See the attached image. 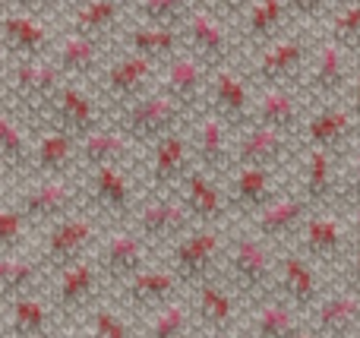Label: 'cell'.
Segmentation results:
<instances>
[{"instance_id":"37","label":"cell","mask_w":360,"mask_h":338,"mask_svg":"<svg viewBox=\"0 0 360 338\" xmlns=\"http://www.w3.org/2000/svg\"><path fill=\"white\" fill-rule=\"evenodd\" d=\"M357 326H360V294H354V291L323 297L313 307L310 332L316 338H348Z\"/></svg>"},{"instance_id":"61","label":"cell","mask_w":360,"mask_h":338,"mask_svg":"<svg viewBox=\"0 0 360 338\" xmlns=\"http://www.w3.org/2000/svg\"><path fill=\"white\" fill-rule=\"evenodd\" d=\"M10 6V0H0V16H4V10Z\"/></svg>"},{"instance_id":"43","label":"cell","mask_w":360,"mask_h":338,"mask_svg":"<svg viewBox=\"0 0 360 338\" xmlns=\"http://www.w3.org/2000/svg\"><path fill=\"white\" fill-rule=\"evenodd\" d=\"M32 158V133L25 130V120L16 117L10 108L0 111V162L16 174V171H29Z\"/></svg>"},{"instance_id":"53","label":"cell","mask_w":360,"mask_h":338,"mask_svg":"<svg viewBox=\"0 0 360 338\" xmlns=\"http://www.w3.org/2000/svg\"><path fill=\"white\" fill-rule=\"evenodd\" d=\"M351 291H354V294H360V250L354 253V256H351Z\"/></svg>"},{"instance_id":"24","label":"cell","mask_w":360,"mask_h":338,"mask_svg":"<svg viewBox=\"0 0 360 338\" xmlns=\"http://www.w3.org/2000/svg\"><path fill=\"white\" fill-rule=\"evenodd\" d=\"M294 22L285 0H253L250 10L234 22V38L240 51H262L281 35H288V25Z\"/></svg>"},{"instance_id":"56","label":"cell","mask_w":360,"mask_h":338,"mask_svg":"<svg viewBox=\"0 0 360 338\" xmlns=\"http://www.w3.org/2000/svg\"><path fill=\"white\" fill-rule=\"evenodd\" d=\"M6 174H13V171H10V168H6V164H4V162H0V187H4V177H6Z\"/></svg>"},{"instance_id":"41","label":"cell","mask_w":360,"mask_h":338,"mask_svg":"<svg viewBox=\"0 0 360 338\" xmlns=\"http://www.w3.org/2000/svg\"><path fill=\"white\" fill-rule=\"evenodd\" d=\"M335 155L323 149L304 152V171H300V196L310 206H323L335 196Z\"/></svg>"},{"instance_id":"55","label":"cell","mask_w":360,"mask_h":338,"mask_svg":"<svg viewBox=\"0 0 360 338\" xmlns=\"http://www.w3.org/2000/svg\"><path fill=\"white\" fill-rule=\"evenodd\" d=\"M10 67V54H6V48H4V41H0V76H4V70Z\"/></svg>"},{"instance_id":"36","label":"cell","mask_w":360,"mask_h":338,"mask_svg":"<svg viewBox=\"0 0 360 338\" xmlns=\"http://www.w3.org/2000/svg\"><path fill=\"white\" fill-rule=\"evenodd\" d=\"M133 149L136 145L130 143V136L114 120H108L98 130H92L89 136L79 139V171L105 168V164H127Z\"/></svg>"},{"instance_id":"14","label":"cell","mask_w":360,"mask_h":338,"mask_svg":"<svg viewBox=\"0 0 360 338\" xmlns=\"http://www.w3.org/2000/svg\"><path fill=\"white\" fill-rule=\"evenodd\" d=\"M149 253L152 247L130 225H114L108 234H101L98 247H95V263L105 275V285L120 288L149 266Z\"/></svg>"},{"instance_id":"58","label":"cell","mask_w":360,"mask_h":338,"mask_svg":"<svg viewBox=\"0 0 360 338\" xmlns=\"http://www.w3.org/2000/svg\"><path fill=\"white\" fill-rule=\"evenodd\" d=\"M54 338H86V335H73V332H63V335H54Z\"/></svg>"},{"instance_id":"9","label":"cell","mask_w":360,"mask_h":338,"mask_svg":"<svg viewBox=\"0 0 360 338\" xmlns=\"http://www.w3.org/2000/svg\"><path fill=\"white\" fill-rule=\"evenodd\" d=\"M357 67H351V54L335 44L332 38L319 35L316 38V51H313V60L304 73L300 82V95L313 105H332V101H345L354 79Z\"/></svg>"},{"instance_id":"25","label":"cell","mask_w":360,"mask_h":338,"mask_svg":"<svg viewBox=\"0 0 360 338\" xmlns=\"http://www.w3.org/2000/svg\"><path fill=\"white\" fill-rule=\"evenodd\" d=\"M180 291H184V282L174 275L171 266H146L139 275H133L127 285H120L117 294L130 313L149 316L165 304L177 301Z\"/></svg>"},{"instance_id":"15","label":"cell","mask_w":360,"mask_h":338,"mask_svg":"<svg viewBox=\"0 0 360 338\" xmlns=\"http://www.w3.org/2000/svg\"><path fill=\"white\" fill-rule=\"evenodd\" d=\"M190 126V124H186ZM177 130L171 136L158 139L149 149V168H146V190L149 196L158 193H177L180 183L186 181L193 168H196V158H193V145H190V130Z\"/></svg>"},{"instance_id":"17","label":"cell","mask_w":360,"mask_h":338,"mask_svg":"<svg viewBox=\"0 0 360 338\" xmlns=\"http://www.w3.org/2000/svg\"><path fill=\"white\" fill-rule=\"evenodd\" d=\"M101 285H105V275H101L98 263H95V253L79 263L67 266L54 275V310L60 320L67 316H82L98 304Z\"/></svg>"},{"instance_id":"10","label":"cell","mask_w":360,"mask_h":338,"mask_svg":"<svg viewBox=\"0 0 360 338\" xmlns=\"http://www.w3.org/2000/svg\"><path fill=\"white\" fill-rule=\"evenodd\" d=\"M130 228L152 250H165V247L171 250L184 234H190L196 228V219L190 215L180 193H158V196H146L139 202Z\"/></svg>"},{"instance_id":"40","label":"cell","mask_w":360,"mask_h":338,"mask_svg":"<svg viewBox=\"0 0 360 338\" xmlns=\"http://www.w3.org/2000/svg\"><path fill=\"white\" fill-rule=\"evenodd\" d=\"M345 250V225L335 215H310L300 231V253L313 263L323 259H335Z\"/></svg>"},{"instance_id":"11","label":"cell","mask_w":360,"mask_h":338,"mask_svg":"<svg viewBox=\"0 0 360 338\" xmlns=\"http://www.w3.org/2000/svg\"><path fill=\"white\" fill-rule=\"evenodd\" d=\"M184 51L196 57L199 63H205L212 73H218L224 67H234V54L240 48H237L234 38V25L215 16L199 0V6L190 13V19L184 25Z\"/></svg>"},{"instance_id":"60","label":"cell","mask_w":360,"mask_h":338,"mask_svg":"<svg viewBox=\"0 0 360 338\" xmlns=\"http://www.w3.org/2000/svg\"><path fill=\"white\" fill-rule=\"evenodd\" d=\"M297 338H316V335H313V332H310V329H304V332H300Z\"/></svg>"},{"instance_id":"59","label":"cell","mask_w":360,"mask_h":338,"mask_svg":"<svg viewBox=\"0 0 360 338\" xmlns=\"http://www.w3.org/2000/svg\"><path fill=\"white\" fill-rule=\"evenodd\" d=\"M6 108V98H4V86H0V111Z\"/></svg>"},{"instance_id":"23","label":"cell","mask_w":360,"mask_h":338,"mask_svg":"<svg viewBox=\"0 0 360 338\" xmlns=\"http://www.w3.org/2000/svg\"><path fill=\"white\" fill-rule=\"evenodd\" d=\"M130 4L124 0H73L63 10V32L95 38V41L114 44L120 38V22H124Z\"/></svg>"},{"instance_id":"47","label":"cell","mask_w":360,"mask_h":338,"mask_svg":"<svg viewBox=\"0 0 360 338\" xmlns=\"http://www.w3.org/2000/svg\"><path fill=\"white\" fill-rule=\"evenodd\" d=\"M32 221L16 202H0V253H22Z\"/></svg>"},{"instance_id":"30","label":"cell","mask_w":360,"mask_h":338,"mask_svg":"<svg viewBox=\"0 0 360 338\" xmlns=\"http://www.w3.org/2000/svg\"><path fill=\"white\" fill-rule=\"evenodd\" d=\"M275 294L281 301H288L291 307L313 310L323 297H319V272L313 266V259H307L304 253H285L278 256V275H275Z\"/></svg>"},{"instance_id":"63","label":"cell","mask_w":360,"mask_h":338,"mask_svg":"<svg viewBox=\"0 0 360 338\" xmlns=\"http://www.w3.org/2000/svg\"><path fill=\"white\" fill-rule=\"evenodd\" d=\"M0 338H10V335H6V329H0Z\"/></svg>"},{"instance_id":"2","label":"cell","mask_w":360,"mask_h":338,"mask_svg":"<svg viewBox=\"0 0 360 338\" xmlns=\"http://www.w3.org/2000/svg\"><path fill=\"white\" fill-rule=\"evenodd\" d=\"M63 76L51 57L41 60H10V67L0 76L4 98L16 117H22L29 126H41L48 120V111L54 105L57 92L63 86Z\"/></svg>"},{"instance_id":"48","label":"cell","mask_w":360,"mask_h":338,"mask_svg":"<svg viewBox=\"0 0 360 338\" xmlns=\"http://www.w3.org/2000/svg\"><path fill=\"white\" fill-rule=\"evenodd\" d=\"M285 6L291 10L294 22H304V25H316L326 22L335 10V0H285Z\"/></svg>"},{"instance_id":"32","label":"cell","mask_w":360,"mask_h":338,"mask_svg":"<svg viewBox=\"0 0 360 338\" xmlns=\"http://www.w3.org/2000/svg\"><path fill=\"white\" fill-rule=\"evenodd\" d=\"M180 200L186 202L190 215L196 219V225H221L231 215L228 206V190L218 183V177L205 174V171L193 168L186 174V181L180 183Z\"/></svg>"},{"instance_id":"35","label":"cell","mask_w":360,"mask_h":338,"mask_svg":"<svg viewBox=\"0 0 360 338\" xmlns=\"http://www.w3.org/2000/svg\"><path fill=\"white\" fill-rule=\"evenodd\" d=\"M117 41L124 44V51H133V54L158 63V67L184 54V29H158V25L133 22L130 29L120 32Z\"/></svg>"},{"instance_id":"8","label":"cell","mask_w":360,"mask_h":338,"mask_svg":"<svg viewBox=\"0 0 360 338\" xmlns=\"http://www.w3.org/2000/svg\"><path fill=\"white\" fill-rule=\"evenodd\" d=\"M16 206L32 221V228H51L67 215L86 209L79 174L67 177H35L22 193L16 196Z\"/></svg>"},{"instance_id":"64","label":"cell","mask_w":360,"mask_h":338,"mask_svg":"<svg viewBox=\"0 0 360 338\" xmlns=\"http://www.w3.org/2000/svg\"><path fill=\"white\" fill-rule=\"evenodd\" d=\"M124 4H130V6H133V4H136V0H124Z\"/></svg>"},{"instance_id":"27","label":"cell","mask_w":360,"mask_h":338,"mask_svg":"<svg viewBox=\"0 0 360 338\" xmlns=\"http://www.w3.org/2000/svg\"><path fill=\"white\" fill-rule=\"evenodd\" d=\"M357 120L351 114V108L345 101H332V105H319L307 114L304 130H300V139H304L307 149H323V152H338L351 143L357 130Z\"/></svg>"},{"instance_id":"29","label":"cell","mask_w":360,"mask_h":338,"mask_svg":"<svg viewBox=\"0 0 360 338\" xmlns=\"http://www.w3.org/2000/svg\"><path fill=\"white\" fill-rule=\"evenodd\" d=\"M237 301L240 297L228 288L221 275L209 278V282H199L196 288H190V304L196 323L212 335H228L237 326Z\"/></svg>"},{"instance_id":"31","label":"cell","mask_w":360,"mask_h":338,"mask_svg":"<svg viewBox=\"0 0 360 338\" xmlns=\"http://www.w3.org/2000/svg\"><path fill=\"white\" fill-rule=\"evenodd\" d=\"M275 174L278 171H266V168H231L228 171V206L231 212L253 219L256 212L269 206L278 196L275 190Z\"/></svg>"},{"instance_id":"39","label":"cell","mask_w":360,"mask_h":338,"mask_svg":"<svg viewBox=\"0 0 360 338\" xmlns=\"http://www.w3.org/2000/svg\"><path fill=\"white\" fill-rule=\"evenodd\" d=\"M304 332L300 326V310L291 307L288 301H281L278 294L269 301L256 304L253 316H250V338H297Z\"/></svg>"},{"instance_id":"3","label":"cell","mask_w":360,"mask_h":338,"mask_svg":"<svg viewBox=\"0 0 360 338\" xmlns=\"http://www.w3.org/2000/svg\"><path fill=\"white\" fill-rule=\"evenodd\" d=\"M313 51H316V38L307 29L288 32L269 48L256 51L253 63L247 67V82L256 92L259 89H300Z\"/></svg>"},{"instance_id":"50","label":"cell","mask_w":360,"mask_h":338,"mask_svg":"<svg viewBox=\"0 0 360 338\" xmlns=\"http://www.w3.org/2000/svg\"><path fill=\"white\" fill-rule=\"evenodd\" d=\"M202 4L209 6V10L215 13V16H221L224 22L234 25L237 19H240L243 13L250 10V4H253V0H202Z\"/></svg>"},{"instance_id":"51","label":"cell","mask_w":360,"mask_h":338,"mask_svg":"<svg viewBox=\"0 0 360 338\" xmlns=\"http://www.w3.org/2000/svg\"><path fill=\"white\" fill-rule=\"evenodd\" d=\"M342 196H345V200H351V202H357V206H360V149L354 152V158H351L348 171H345Z\"/></svg>"},{"instance_id":"34","label":"cell","mask_w":360,"mask_h":338,"mask_svg":"<svg viewBox=\"0 0 360 338\" xmlns=\"http://www.w3.org/2000/svg\"><path fill=\"white\" fill-rule=\"evenodd\" d=\"M6 335L10 338H54L57 310L48 297L25 294L6 307Z\"/></svg>"},{"instance_id":"62","label":"cell","mask_w":360,"mask_h":338,"mask_svg":"<svg viewBox=\"0 0 360 338\" xmlns=\"http://www.w3.org/2000/svg\"><path fill=\"white\" fill-rule=\"evenodd\" d=\"M338 4H360V0H338Z\"/></svg>"},{"instance_id":"52","label":"cell","mask_w":360,"mask_h":338,"mask_svg":"<svg viewBox=\"0 0 360 338\" xmlns=\"http://www.w3.org/2000/svg\"><path fill=\"white\" fill-rule=\"evenodd\" d=\"M345 105L351 108V114H354V120L360 124V67H357L354 79H351V89H348V95H345Z\"/></svg>"},{"instance_id":"13","label":"cell","mask_w":360,"mask_h":338,"mask_svg":"<svg viewBox=\"0 0 360 338\" xmlns=\"http://www.w3.org/2000/svg\"><path fill=\"white\" fill-rule=\"evenodd\" d=\"M212 117H218L231 133H243L253 124L256 111V89L247 82V76L237 67H224L212 73L209 95H205V108Z\"/></svg>"},{"instance_id":"1","label":"cell","mask_w":360,"mask_h":338,"mask_svg":"<svg viewBox=\"0 0 360 338\" xmlns=\"http://www.w3.org/2000/svg\"><path fill=\"white\" fill-rule=\"evenodd\" d=\"M275 275H278V256L272 244H266L253 231L228 234L221 278L240 301H250L256 307L275 297Z\"/></svg>"},{"instance_id":"22","label":"cell","mask_w":360,"mask_h":338,"mask_svg":"<svg viewBox=\"0 0 360 338\" xmlns=\"http://www.w3.org/2000/svg\"><path fill=\"white\" fill-rule=\"evenodd\" d=\"M108 48L111 44L95 41V38L76 35V32H60L51 51V60L57 63L60 76L67 82H92L101 76V70L108 67Z\"/></svg>"},{"instance_id":"38","label":"cell","mask_w":360,"mask_h":338,"mask_svg":"<svg viewBox=\"0 0 360 338\" xmlns=\"http://www.w3.org/2000/svg\"><path fill=\"white\" fill-rule=\"evenodd\" d=\"M44 275L41 259L32 253H0V304L10 307L19 297L35 294Z\"/></svg>"},{"instance_id":"6","label":"cell","mask_w":360,"mask_h":338,"mask_svg":"<svg viewBox=\"0 0 360 338\" xmlns=\"http://www.w3.org/2000/svg\"><path fill=\"white\" fill-rule=\"evenodd\" d=\"M98 240H101V219H95L89 209H79V212L67 215L57 225L44 228L41 247H38L35 256L41 259L48 275H57L67 266L92 256Z\"/></svg>"},{"instance_id":"44","label":"cell","mask_w":360,"mask_h":338,"mask_svg":"<svg viewBox=\"0 0 360 338\" xmlns=\"http://www.w3.org/2000/svg\"><path fill=\"white\" fill-rule=\"evenodd\" d=\"M199 6V0H136L130 6L136 22L158 25V29H184L190 13Z\"/></svg>"},{"instance_id":"28","label":"cell","mask_w":360,"mask_h":338,"mask_svg":"<svg viewBox=\"0 0 360 338\" xmlns=\"http://www.w3.org/2000/svg\"><path fill=\"white\" fill-rule=\"evenodd\" d=\"M310 209L313 206L304 200V196L278 193L262 212H256L253 219H250V231L259 234L266 244L278 247V244H285V240L297 238V234L304 231L307 219H310Z\"/></svg>"},{"instance_id":"16","label":"cell","mask_w":360,"mask_h":338,"mask_svg":"<svg viewBox=\"0 0 360 338\" xmlns=\"http://www.w3.org/2000/svg\"><path fill=\"white\" fill-rule=\"evenodd\" d=\"M297 139L291 133L272 130V126L250 124L243 133L234 136V155H231V168H266L281 171L294 158Z\"/></svg>"},{"instance_id":"4","label":"cell","mask_w":360,"mask_h":338,"mask_svg":"<svg viewBox=\"0 0 360 338\" xmlns=\"http://www.w3.org/2000/svg\"><path fill=\"white\" fill-rule=\"evenodd\" d=\"M193 117H196V114H193ZM193 117L177 105V101H171L168 95L155 86L149 95H143L139 101H133V105L114 111L111 120L127 133V136H130L133 145H139V149H152L158 139L184 130Z\"/></svg>"},{"instance_id":"7","label":"cell","mask_w":360,"mask_h":338,"mask_svg":"<svg viewBox=\"0 0 360 338\" xmlns=\"http://www.w3.org/2000/svg\"><path fill=\"white\" fill-rule=\"evenodd\" d=\"M224 250H228V234L221 231V225H196L171 247L168 266L184 282V288H196L199 282L221 275Z\"/></svg>"},{"instance_id":"21","label":"cell","mask_w":360,"mask_h":338,"mask_svg":"<svg viewBox=\"0 0 360 338\" xmlns=\"http://www.w3.org/2000/svg\"><path fill=\"white\" fill-rule=\"evenodd\" d=\"M0 41H4L10 60H41L54 51L57 32L51 29L48 19L10 10L0 16Z\"/></svg>"},{"instance_id":"45","label":"cell","mask_w":360,"mask_h":338,"mask_svg":"<svg viewBox=\"0 0 360 338\" xmlns=\"http://www.w3.org/2000/svg\"><path fill=\"white\" fill-rule=\"evenodd\" d=\"M323 35L342 44L348 54H360V4H335Z\"/></svg>"},{"instance_id":"33","label":"cell","mask_w":360,"mask_h":338,"mask_svg":"<svg viewBox=\"0 0 360 338\" xmlns=\"http://www.w3.org/2000/svg\"><path fill=\"white\" fill-rule=\"evenodd\" d=\"M304 95L300 89H259L256 92V111H253V124L259 126H272V130L291 133L300 136L304 130Z\"/></svg>"},{"instance_id":"46","label":"cell","mask_w":360,"mask_h":338,"mask_svg":"<svg viewBox=\"0 0 360 338\" xmlns=\"http://www.w3.org/2000/svg\"><path fill=\"white\" fill-rule=\"evenodd\" d=\"M86 338H136V332L120 310L98 301L86 313Z\"/></svg>"},{"instance_id":"54","label":"cell","mask_w":360,"mask_h":338,"mask_svg":"<svg viewBox=\"0 0 360 338\" xmlns=\"http://www.w3.org/2000/svg\"><path fill=\"white\" fill-rule=\"evenodd\" d=\"M348 231L354 234V240L360 244V206L354 209V215H351V221H348Z\"/></svg>"},{"instance_id":"26","label":"cell","mask_w":360,"mask_h":338,"mask_svg":"<svg viewBox=\"0 0 360 338\" xmlns=\"http://www.w3.org/2000/svg\"><path fill=\"white\" fill-rule=\"evenodd\" d=\"M79 168V139L57 130L51 124L35 126L32 133V158L29 174L32 177H67Z\"/></svg>"},{"instance_id":"42","label":"cell","mask_w":360,"mask_h":338,"mask_svg":"<svg viewBox=\"0 0 360 338\" xmlns=\"http://www.w3.org/2000/svg\"><path fill=\"white\" fill-rule=\"evenodd\" d=\"M193 326H196L193 304L177 297V301L158 307L155 313L143 316V338H190Z\"/></svg>"},{"instance_id":"49","label":"cell","mask_w":360,"mask_h":338,"mask_svg":"<svg viewBox=\"0 0 360 338\" xmlns=\"http://www.w3.org/2000/svg\"><path fill=\"white\" fill-rule=\"evenodd\" d=\"M67 4L70 0H10V6L16 13H29V16H41V19H48L57 10H67Z\"/></svg>"},{"instance_id":"18","label":"cell","mask_w":360,"mask_h":338,"mask_svg":"<svg viewBox=\"0 0 360 338\" xmlns=\"http://www.w3.org/2000/svg\"><path fill=\"white\" fill-rule=\"evenodd\" d=\"M108 120L111 117H105L98 98L89 92V86H82V82H63L44 124L70 133L73 139H82L92 130H98L101 124H108Z\"/></svg>"},{"instance_id":"19","label":"cell","mask_w":360,"mask_h":338,"mask_svg":"<svg viewBox=\"0 0 360 338\" xmlns=\"http://www.w3.org/2000/svg\"><path fill=\"white\" fill-rule=\"evenodd\" d=\"M212 70L205 63H199L193 54H177L174 60H168L158 73V89L168 95L171 101H177L186 114H199L205 108V95H209Z\"/></svg>"},{"instance_id":"12","label":"cell","mask_w":360,"mask_h":338,"mask_svg":"<svg viewBox=\"0 0 360 338\" xmlns=\"http://www.w3.org/2000/svg\"><path fill=\"white\" fill-rule=\"evenodd\" d=\"M158 73H162L158 63L146 60L133 51H120L117 57L108 60V67L101 70V76L95 82H98L101 98L108 101V108L120 111V108L139 101L143 95H149L158 86Z\"/></svg>"},{"instance_id":"57","label":"cell","mask_w":360,"mask_h":338,"mask_svg":"<svg viewBox=\"0 0 360 338\" xmlns=\"http://www.w3.org/2000/svg\"><path fill=\"white\" fill-rule=\"evenodd\" d=\"M215 338H250V335L247 332H243V335L240 332H228V335H215Z\"/></svg>"},{"instance_id":"5","label":"cell","mask_w":360,"mask_h":338,"mask_svg":"<svg viewBox=\"0 0 360 338\" xmlns=\"http://www.w3.org/2000/svg\"><path fill=\"white\" fill-rule=\"evenodd\" d=\"M86 209L101 221L111 225H130L139 202L133 190V174L127 164H105V168L79 171Z\"/></svg>"},{"instance_id":"20","label":"cell","mask_w":360,"mask_h":338,"mask_svg":"<svg viewBox=\"0 0 360 338\" xmlns=\"http://www.w3.org/2000/svg\"><path fill=\"white\" fill-rule=\"evenodd\" d=\"M190 145H193V158L196 168L205 171L212 177H228L231 171V155H234V133L221 124L218 117H212L209 111H199L190 120Z\"/></svg>"}]
</instances>
